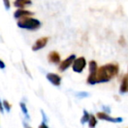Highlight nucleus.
<instances>
[{"instance_id":"nucleus-21","label":"nucleus","mask_w":128,"mask_h":128,"mask_svg":"<svg viewBox=\"0 0 128 128\" xmlns=\"http://www.w3.org/2000/svg\"><path fill=\"white\" fill-rule=\"evenodd\" d=\"M4 68H5V64L4 63L3 60H1V59H0V69L4 70Z\"/></svg>"},{"instance_id":"nucleus-22","label":"nucleus","mask_w":128,"mask_h":128,"mask_svg":"<svg viewBox=\"0 0 128 128\" xmlns=\"http://www.w3.org/2000/svg\"><path fill=\"white\" fill-rule=\"evenodd\" d=\"M22 123H23V126H24V128H32V126H29V124L27 123V122L24 121V120H23Z\"/></svg>"},{"instance_id":"nucleus-19","label":"nucleus","mask_w":128,"mask_h":128,"mask_svg":"<svg viewBox=\"0 0 128 128\" xmlns=\"http://www.w3.org/2000/svg\"><path fill=\"white\" fill-rule=\"evenodd\" d=\"M0 112H1L2 114H4V108L3 101H2L1 100H0Z\"/></svg>"},{"instance_id":"nucleus-12","label":"nucleus","mask_w":128,"mask_h":128,"mask_svg":"<svg viewBox=\"0 0 128 128\" xmlns=\"http://www.w3.org/2000/svg\"><path fill=\"white\" fill-rule=\"evenodd\" d=\"M120 91L121 93H125V92H128V81H127L126 75V76L123 78V79H122Z\"/></svg>"},{"instance_id":"nucleus-17","label":"nucleus","mask_w":128,"mask_h":128,"mask_svg":"<svg viewBox=\"0 0 128 128\" xmlns=\"http://www.w3.org/2000/svg\"><path fill=\"white\" fill-rule=\"evenodd\" d=\"M41 114H42V118H43V120L42 121L43 122H46V123H47L48 122V118H47V116H46V114L44 113V112L43 111V110H41Z\"/></svg>"},{"instance_id":"nucleus-10","label":"nucleus","mask_w":128,"mask_h":128,"mask_svg":"<svg viewBox=\"0 0 128 128\" xmlns=\"http://www.w3.org/2000/svg\"><path fill=\"white\" fill-rule=\"evenodd\" d=\"M48 60L50 63L52 64H58L60 63V56L58 52H51L48 55Z\"/></svg>"},{"instance_id":"nucleus-15","label":"nucleus","mask_w":128,"mask_h":128,"mask_svg":"<svg viewBox=\"0 0 128 128\" xmlns=\"http://www.w3.org/2000/svg\"><path fill=\"white\" fill-rule=\"evenodd\" d=\"M88 124H89V127L90 128H94L97 125V118L94 115H91L90 117V120L88 121Z\"/></svg>"},{"instance_id":"nucleus-8","label":"nucleus","mask_w":128,"mask_h":128,"mask_svg":"<svg viewBox=\"0 0 128 128\" xmlns=\"http://www.w3.org/2000/svg\"><path fill=\"white\" fill-rule=\"evenodd\" d=\"M47 42H48V38H46V37L38 39L35 42V44H34V46H32V51L36 52V51H38V50L42 49V48H44V46H46Z\"/></svg>"},{"instance_id":"nucleus-18","label":"nucleus","mask_w":128,"mask_h":128,"mask_svg":"<svg viewBox=\"0 0 128 128\" xmlns=\"http://www.w3.org/2000/svg\"><path fill=\"white\" fill-rule=\"evenodd\" d=\"M4 1V7L5 9L9 10L10 7V0H3Z\"/></svg>"},{"instance_id":"nucleus-23","label":"nucleus","mask_w":128,"mask_h":128,"mask_svg":"<svg viewBox=\"0 0 128 128\" xmlns=\"http://www.w3.org/2000/svg\"><path fill=\"white\" fill-rule=\"evenodd\" d=\"M88 93L87 92H78V97H87Z\"/></svg>"},{"instance_id":"nucleus-2","label":"nucleus","mask_w":128,"mask_h":128,"mask_svg":"<svg viewBox=\"0 0 128 128\" xmlns=\"http://www.w3.org/2000/svg\"><path fill=\"white\" fill-rule=\"evenodd\" d=\"M41 24L38 19L32 18H20L18 22V26L19 28L26 29V30H35L40 27Z\"/></svg>"},{"instance_id":"nucleus-20","label":"nucleus","mask_w":128,"mask_h":128,"mask_svg":"<svg viewBox=\"0 0 128 128\" xmlns=\"http://www.w3.org/2000/svg\"><path fill=\"white\" fill-rule=\"evenodd\" d=\"M38 128H49V127H48V126L46 125V122H43L42 121V123H41V125L38 126Z\"/></svg>"},{"instance_id":"nucleus-9","label":"nucleus","mask_w":128,"mask_h":128,"mask_svg":"<svg viewBox=\"0 0 128 128\" xmlns=\"http://www.w3.org/2000/svg\"><path fill=\"white\" fill-rule=\"evenodd\" d=\"M33 15L32 12L27 10H24V9H18L14 12V17L16 18H24L26 17H30V16Z\"/></svg>"},{"instance_id":"nucleus-7","label":"nucleus","mask_w":128,"mask_h":128,"mask_svg":"<svg viewBox=\"0 0 128 128\" xmlns=\"http://www.w3.org/2000/svg\"><path fill=\"white\" fill-rule=\"evenodd\" d=\"M46 78L51 84L55 86H59L61 84V78L56 73H47Z\"/></svg>"},{"instance_id":"nucleus-16","label":"nucleus","mask_w":128,"mask_h":128,"mask_svg":"<svg viewBox=\"0 0 128 128\" xmlns=\"http://www.w3.org/2000/svg\"><path fill=\"white\" fill-rule=\"evenodd\" d=\"M3 104H4V108L5 109V111H6L7 112H10V109H12V104L8 102V100H3Z\"/></svg>"},{"instance_id":"nucleus-14","label":"nucleus","mask_w":128,"mask_h":128,"mask_svg":"<svg viewBox=\"0 0 128 128\" xmlns=\"http://www.w3.org/2000/svg\"><path fill=\"white\" fill-rule=\"evenodd\" d=\"M90 117H91V115L88 113V112L86 111V110H84V111H83V116H82V118H81V120H80L81 124H83V125H84V123H86V122L89 121Z\"/></svg>"},{"instance_id":"nucleus-13","label":"nucleus","mask_w":128,"mask_h":128,"mask_svg":"<svg viewBox=\"0 0 128 128\" xmlns=\"http://www.w3.org/2000/svg\"><path fill=\"white\" fill-rule=\"evenodd\" d=\"M19 106H20L21 111H22L23 114L24 115V117H26V120H30V115H29V112H28V109H27V106H26V103H24V102H20V103H19Z\"/></svg>"},{"instance_id":"nucleus-6","label":"nucleus","mask_w":128,"mask_h":128,"mask_svg":"<svg viewBox=\"0 0 128 128\" xmlns=\"http://www.w3.org/2000/svg\"><path fill=\"white\" fill-rule=\"evenodd\" d=\"M97 117L101 120H106V121L113 122V123H120V122L123 121L122 118H112L111 116H109L108 113L106 112H98Z\"/></svg>"},{"instance_id":"nucleus-11","label":"nucleus","mask_w":128,"mask_h":128,"mask_svg":"<svg viewBox=\"0 0 128 128\" xmlns=\"http://www.w3.org/2000/svg\"><path fill=\"white\" fill-rule=\"evenodd\" d=\"M32 4V0H15L14 2V5H15L17 8H24L26 5L30 4Z\"/></svg>"},{"instance_id":"nucleus-3","label":"nucleus","mask_w":128,"mask_h":128,"mask_svg":"<svg viewBox=\"0 0 128 128\" xmlns=\"http://www.w3.org/2000/svg\"><path fill=\"white\" fill-rule=\"evenodd\" d=\"M98 64L95 61H91L89 63V71L90 74L87 78V83L90 84H94L97 83V72H98Z\"/></svg>"},{"instance_id":"nucleus-5","label":"nucleus","mask_w":128,"mask_h":128,"mask_svg":"<svg viewBox=\"0 0 128 128\" xmlns=\"http://www.w3.org/2000/svg\"><path fill=\"white\" fill-rule=\"evenodd\" d=\"M75 55H71L70 57H68L66 59H64V61L60 63L59 64V67H58V70L60 72H64L66 70H67L70 66H72V64H73L75 60Z\"/></svg>"},{"instance_id":"nucleus-24","label":"nucleus","mask_w":128,"mask_h":128,"mask_svg":"<svg viewBox=\"0 0 128 128\" xmlns=\"http://www.w3.org/2000/svg\"><path fill=\"white\" fill-rule=\"evenodd\" d=\"M126 77H127V81H128V73H127V75H126Z\"/></svg>"},{"instance_id":"nucleus-1","label":"nucleus","mask_w":128,"mask_h":128,"mask_svg":"<svg viewBox=\"0 0 128 128\" xmlns=\"http://www.w3.org/2000/svg\"><path fill=\"white\" fill-rule=\"evenodd\" d=\"M118 72V66L115 64H108L100 67L97 72V83H104L110 81Z\"/></svg>"},{"instance_id":"nucleus-4","label":"nucleus","mask_w":128,"mask_h":128,"mask_svg":"<svg viewBox=\"0 0 128 128\" xmlns=\"http://www.w3.org/2000/svg\"><path fill=\"white\" fill-rule=\"evenodd\" d=\"M86 66V58L83 57H80L74 60V62H73V64H72V70L75 72L80 73V72H82L83 70L84 69Z\"/></svg>"}]
</instances>
